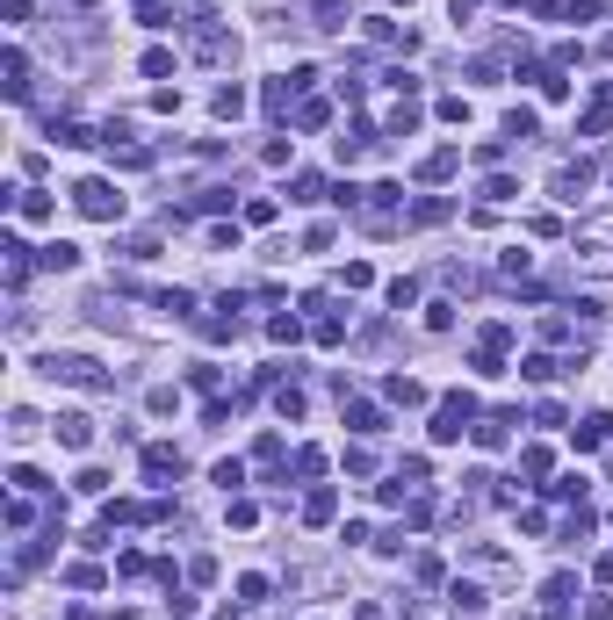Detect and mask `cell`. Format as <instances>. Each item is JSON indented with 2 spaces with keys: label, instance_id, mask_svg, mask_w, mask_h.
<instances>
[{
  "label": "cell",
  "instance_id": "6da1fadb",
  "mask_svg": "<svg viewBox=\"0 0 613 620\" xmlns=\"http://www.w3.org/2000/svg\"><path fill=\"white\" fill-rule=\"evenodd\" d=\"M36 368H43L51 382H73V389H108V375H101L94 354H43Z\"/></svg>",
  "mask_w": 613,
  "mask_h": 620
},
{
  "label": "cell",
  "instance_id": "7a4b0ae2",
  "mask_svg": "<svg viewBox=\"0 0 613 620\" xmlns=\"http://www.w3.org/2000/svg\"><path fill=\"white\" fill-rule=\"evenodd\" d=\"M73 209L94 216V224H116V216H123V195H116V181H80V188H73Z\"/></svg>",
  "mask_w": 613,
  "mask_h": 620
},
{
  "label": "cell",
  "instance_id": "3957f363",
  "mask_svg": "<svg viewBox=\"0 0 613 620\" xmlns=\"http://www.w3.org/2000/svg\"><path fill=\"white\" fill-rule=\"evenodd\" d=\"M51 440L80 455V447H94V419H87V412H59V419H51Z\"/></svg>",
  "mask_w": 613,
  "mask_h": 620
},
{
  "label": "cell",
  "instance_id": "277c9868",
  "mask_svg": "<svg viewBox=\"0 0 613 620\" xmlns=\"http://www.w3.org/2000/svg\"><path fill=\"white\" fill-rule=\"evenodd\" d=\"M138 469H145L152 483H174V476H181V447H166V440H152L145 455H138Z\"/></svg>",
  "mask_w": 613,
  "mask_h": 620
},
{
  "label": "cell",
  "instance_id": "5b68a950",
  "mask_svg": "<svg viewBox=\"0 0 613 620\" xmlns=\"http://www.w3.org/2000/svg\"><path fill=\"white\" fill-rule=\"evenodd\" d=\"M347 433L375 440V433H389V412H382V404H368V397H354V404H347Z\"/></svg>",
  "mask_w": 613,
  "mask_h": 620
},
{
  "label": "cell",
  "instance_id": "8992f818",
  "mask_svg": "<svg viewBox=\"0 0 613 620\" xmlns=\"http://www.w3.org/2000/svg\"><path fill=\"white\" fill-rule=\"evenodd\" d=\"M570 592H578V577H570V570H555V577L541 585V606H548V620H570Z\"/></svg>",
  "mask_w": 613,
  "mask_h": 620
},
{
  "label": "cell",
  "instance_id": "52a82bcc",
  "mask_svg": "<svg viewBox=\"0 0 613 620\" xmlns=\"http://www.w3.org/2000/svg\"><path fill=\"white\" fill-rule=\"evenodd\" d=\"M448 606H455L462 620H476V613H483L491 599H483V585H476V577H455V585H448Z\"/></svg>",
  "mask_w": 613,
  "mask_h": 620
},
{
  "label": "cell",
  "instance_id": "ba28073f",
  "mask_svg": "<svg viewBox=\"0 0 613 620\" xmlns=\"http://www.w3.org/2000/svg\"><path fill=\"white\" fill-rule=\"evenodd\" d=\"M332 513H340V491H332V483H318V491L303 498V520H310V527H332Z\"/></svg>",
  "mask_w": 613,
  "mask_h": 620
},
{
  "label": "cell",
  "instance_id": "9c48e42d",
  "mask_svg": "<svg viewBox=\"0 0 613 620\" xmlns=\"http://www.w3.org/2000/svg\"><path fill=\"white\" fill-rule=\"evenodd\" d=\"M455 166H462V152H455V145H440V152H433V159L419 166V181L433 188V181H448V174H455Z\"/></svg>",
  "mask_w": 613,
  "mask_h": 620
},
{
  "label": "cell",
  "instance_id": "30bf717a",
  "mask_svg": "<svg viewBox=\"0 0 613 620\" xmlns=\"http://www.w3.org/2000/svg\"><path fill=\"white\" fill-rule=\"evenodd\" d=\"M296 94H303L296 80H267V87H260V101H267V116H289V101H296Z\"/></svg>",
  "mask_w": 613,
  "mask_h": 620
},
{
  "label": "cell",
  "instance_id": "8fae6325",
  "mask_svg": "<svg viewBox=\"0 0 613 620\" xmlns=\"http://www.w3.org/2000/svg\"><path fill=\"white\" fill-rule=\"evenodd\" d=\"M585 181H592V166L578 159V166H563V174H555V202H578L585 195Z\"/></svg>",
  "mask_w": 613,
  "mask_h": 620
},
{
  "label": "cell",
  "instance_id": "7c38bea8",
  "mask_svg": "<svg viewBox=\"0 0 613 620\" xmlns=\"http://www.w3.org/2000/svg\"><path fill=\"white\" fill-rule=\"evenodd\" d=\"M613 440V412H592V419H578V447H606Z\"/></svg>",
  "mask_w": 613,
  "mask_h": 620
},
{
  "label": "cell",
  "instance_id": "4fadbf2b",
  "mask_svg": "<svg viewBox=\"0 0 613 620\" xmlns=\"http://www.w3.org/2000/svg\"><path fill=\"white\" fill-rule=\"evenodd\" d=\"M36 260H43L51 274H73V267H80V246H66V239H51V246H43Z\"/></svg>",
  "mask_w": 613,
  "mask_h": 620
},
{
  "label": "cell",
  "instance_id": "5bb4252c",
  "mask_svg": "<svg viewBox=\"0 0 613 620\" xmlns=\"http://www.w3.org/2000/svg\"><path fill=\"white\" fill-rule=\"evenodd\" d=\"M382 397H389V404H426V382H412V375H389V382H382Z\"/></svg>",
  "mask_w": 613,
  "mask_h": 620
},
{
  "label": "cell",
  "instance_id": "9a60e30c",
  "mask_svg": "<svg viewBox=\"0 0 613 620\" xmlns=\"http://www.w3.org/2000/svg\"><path fill=\"white\" fill-rule=\"evenodd\" d=\"M15 209H22V224H51V195H43V188H22Z\"/></svg>",
  "mask_w": 613,
  "mask_h": 620
},
{
  "label": "cell",
  "instance_id": "2e32d148",
  "mask_svg": "<svg viewBox=\"0 0 613 620\" xmlns=\"http://www.w3.org/2000/svg\"><path fill=\"white\" fill-rule=\"evenodd\" d=\"M527 80H534V87H541L548 101H570V80H563V73H555V66H534Z\"/></svg>",
  "mask_w": 613,
  "mask_h": 620
},
{
  "label": "cell",
  "instance_id": "e0dca14e",
  "mask_svg": "<svg viewBox=\"0 0 613 620\" xmlns=\"http://www.w3.org/2000/svg\"><path fill=\"white\" fill-rule=\"evenodd\" d=\"M455 216V202L448 195H426V202H412V224H448Z\"/></svg>",
  "mask_w": 613,
  "mask_h": 620
},
{
  "label": "cell",
  "instance_id": "ac0fdd59",
  "mask_svg": "<svg viewBox=\"0 0 613 620\" xmlns=\"http://www.w3.org/2000/svg\"><path fill=\"white\" fill-rule=\"evenodd\" d=\"M51 137H59V145H73V152H80V145H94V130H87L80 116H66V123H51Z\"/></svg>",
  "mask_w": 613,
  "mask_h": 620
},
{
  "label": "cell",
  "instance_id": "d6986e66",
  "mask_svg": "<svg viewBox=\"0 0 613 620\" xmlns=\"http://www.w3.org/2000/svg\"><path fill=\"white\" fill-rule=\"evenodd\" d=\"M209 108H216L224 123H232V116H246V87H216V101H209Z\"/></svg>",
  "mask_w": 613,
  "mask_h": 620
},
{
  "label": "cell",
  "instance_id": "ffe728a7",
  "mask_svg": "<svg viewBox=\"0 0 613 620\" xmlns=\"http://www.w3.org/2000/svg\"><path fill=\"white\" fill-rule=\"evenodd\" d=\"M534 130H541L534 108H506V137H534Z\"/></svg>",
  "mask_w": 613,
  "mask_h": 620
},
{
  "label": "cell",
  "instance_id": "44dd1931",
  "mask_svg": "<svg viewBox=\"0 0 613 620\" xmlns=\"http://www.w3.org/2000/svg\"><path fill=\"white\" fill-rule=\"evenodd\" d=\"M483 202H520V181H513V174H491V181H483Z\"/></svg>",
  "mask_w": 613,
  "mask_h": 620
},
{
  "label": "cell",
  "instance_id": "7402d4cb",
  "mask_svg": "<svg viewBox=\"0 0 613 620\" xmlns=\"http://www.w3.org/2000/svg\"><path fill=\"white\" fill-rule=\"evenodd\" d=\"M419 130V108H412V94H405V108H389V137H412Z\"/></svg>",
  "mask_w": 613,
  "mask_h": 620
},
{
  "label": "cell",
  "instance_id": "603a6c76",
  "mask_svg": "<svg viewBox=\"0 0 613 620\" xmlns=\"http://www.w3.org/2000/svg\"><path fill=\"white\" fill-rule=\"evenodd\" d=\"M138 73H145V80H166V73H174V51H145Z\"/></svg>",
  "mask_w": 613,
  "mask_h": 620
},
{
  "label": "cell",
  "instance_id": "cb8c5ba5",
  "mask_svg": "<svg viewBox=\"0 0 613 620\" xmlns=\"http://www.w3.org/2000/svg\"><path fill=\"white\" fill-rule=\"evenodd\" d=\"M325 123H332L325 101H303V108H296V130H325Z\"/></svg>",
  "mask_w": 613,
  "mask_h": 620
},
{
  "label": "cell",
  "instance_id": "d4e9b609",
  "mask_svg": "<svg viewBox=\"0 0 613 620\" xmlns=\"http://www.w3.org/2000/svg\"><path fill=\"white\" fill-rule=\"evenodd\" d=\"M368 281H375L368 260H347V267H340V289H368Z\"/></svg>",
  "mask_w": 613,
  "mask_h": 620
},
{
  "label": "cell",
  "instance_id": "484cf974",
  "mask_svg": "<svg viewBox=\"0 0 613 620\" xmlns=\"http://www.w3.org/2000/svg\"><path fill=\"white\" fill-rule=\"evenodd\" d=\"M209 483H224V491H239V483H246V462H239V455H232V462H216V469H209Z\"/></svg>",
  "mask_w": 613,
  "mask_h": 620
},
{
  "label": "cell",
  "instance_id": "4316f807",
  "mask_svg": "<svg viewBox=\"0 0 613 620\" xmlns=\"http://www.w3.org/2000/svg\"><path fill=\"white\" fill-rule=\"evenodd\" d=\"M66 585H73V592H101V570H94V562H73Z\"/></svg>",
  "mask_w": 613,
  "mask_h": 620
},
{
  "label": "cell",
  "instance_id": "83f0119b",
  "mask_svg": "<svg viewBox=\"0 0 613 620\" xmlns=\"http://www.w3.org/2000/svg\"><path fill=\"white\" fill-rule=\"evenodd\" d=\"M318 195H325L318 174H296V181H289V202H318Z\"/></svg>",
  "mask_w": 613,
  "mask_h": 620
},
{
  "label": "cell",
  "instance_id": "f1b7e54d",
  "mask_svg": "<svg viewBox=\"0 0 613 620\" xmlns=\"http://www.w3.org/2000/svg\"><path fill=\"white\" fill-rule=\"evenodd\" d=\"M267 592H274V585H267L260 570H253V577H239V599H246V606H267Z\"/></svg>",
  "mask_w": 613,
  "mask_h": 620
},
{
  "label": "cell",
  "instance_id": "f546056e",
  "mask_svg": "<svg viewBox=\"0 0 613 620\" xmlns=\"http://www.w3.org/2000/svg\"><path fill=\"white\" fill-rule=\"evenodd\" d=\"M440 123H469V101L462 94H440Z\"/></svg>",
  "mask_w": 613,
  "mask_h": 620
},
{
  "label": "cell",
  "instance_id": "4dcf8cb0",
  "mask_svg": "<svg viewBox=\"0 0 613 620\" xmlns=\"http://www.w3.org/2000/svg\"><path fill=\"white\" fill-rule=\"evenodd\" d=\"M419 303V281H389V310H412Z\"/></svg>",
  "mask_w": 613,
  "mask_h": 620
},
{
  "label": "cell",
  "instance_id": "1f68e13d",
  "mask_svg": "<svg viewBox=\"0 0 613 620\" xmlns=\"http://www.w3.org/2000/svg\"><path fill=\"white\" fill-rule=\"evenodd\" d=\"M520 375H527V382H548V375H555V361H548V354H527V361H520Z\"/></svg>",
  "mask_w": 613,
  "mask_h": 620
},
{
  "label": "cell",
  "instance_id": "d6a6232c",
  "mask_svg": "<svg viewBox=\"0 0 613 620\" xmlns=\"http://www.w3.org/2000/svg\"><path fill=\"white\" fill-rule=\"evenodd\" d=\"M8 483H15V491H22V498H36V491H43V476H36V469H29V462H15V476H8Z\"/></svg>",
  "mask_w": 613,
  "mask_h": 620
},
{
  "label": "cell",
  "instance_id": "836d02e7",
  "mask_svg": "<svg viewBox=\"0 0 613 620\" xmlns=\"http://www.w3.org/2000/svg\"><path fill=\"white\" fill-rule=\"evenodd\" d=\"M80 498H108V469H80Z\"/></svg>",
  "mask_w": 613,
  "mask_h": 620
},
{
  "label": "cell",
  "instance_id": "e575fe53",
  "mask_svg": "<svg viewBox=\"0 0 613 620\" xmlns=\"http://www.w3.org/2000/svg\"><path fill=\"white\" fill-rule=\"evenodd\" d=\"M145 404H152V419H166V412H181V389H152Z\"/></svg>",
  "mask_w": 613,
  "mask_h": 620
},
{
  "label": "cell",
  "instance_id": "d590c367",
  "mask_svg": "<svg viewBox=\"0 0 613 620\" xmlns=\"http://www.w3.org/2000/svg\"><path fill=\"white\" fill-rule=\"evenodd\" d=\"M274 412H282V419H303V389H274Z\"/></svg>",
  "mask_w": 613,
  "mask_h": 620
},
{
  "label": "cell",
  "instance_id": "8d00e7d4",
  "mask_svg": "<svg viewBox=\"0 0 613 620\" xmlns=\"http://www.w3.org/2000/svg\"><path fill=\"white\" fill-rule=\"evenodd\" d=\"M267 332H274V340H296V332H303V318H296V310H282V318H267Z\"/></svg>",
  "mask_w": 613,
  "mask_h": 620
},
{
  "label": "cell",
  "instance_id": "74e56055",
  "mask_svg": "<svg viewBox=\"0 0 613 620\" xmlns=\"http://www.w3.org/2000/svg\"><path fill=\"white\" fill-rule=\"evenodd\" d=\"M166 613H174V620H195V599H188V592H174V585H166Z\"/></svg>",
  "mask_w": 613,
  "mask_h": 620
},
{
  "label": "cell",
  "instance_id": "f35d334b",
  "mask_svg": "<svg viewBox=\"0 0 613 620\" xmlns=\"http://www.w3.org/2000/svg\"><path fill=\"white\" fill-rule=\"evenodd\" d=\"M296 476H325V447H303V455H296Z\"/></svg>",
  "mask_w": 613,
  "mask_h": 620
},
{
  "label": "cell",
  "instance_id": "ab89813d",
  "mask_svg": "<svg viewBox=\"0 0 613 620\" xmlns=\"http://www.w3.org/2000/svg\"><path fill=\"white\" fill-rule=\"evenodd\" d=\"M520 469H527V476L541 483V476H548V447H527V455H520Z\"/></svg>",
  "mask_w": 613,
  "mask_h": 620
},
{
  "label": "cell",
  "instance_id": "60d3db41",
  "mask_svg": "<svg viewBox=\"0 0 613 620\" xmlns=\"http://www.w3.org/2000/svg\"><path fill=\"white\" fill-rule=\"evenodd\" d=\"M246 224H274V195H253L246 202Z\"/></svg>",
  "mask_w": 613,
  "mask_h": 620
},
{
  "label": "cell",
  "instance_id": "b9f144b4",
  "mask_svg": "<svg viewBox=\"0 0 613 620\" xmlns=\"http://www.w3.org/2000/svg\"><path fill=\"white\" fill-rule=\"evenodd\" d=\"M448 15H455V22H469V15H476V0H448Z\"/></svg>",
  "mask_w": 613,
  "mask_h": 620
},
{
  "label": "cell",
  "instance_id": "7bdbcfd3",
  "mask_svg": "<svg viewBox=\"0 0 613 620\" xmlns=\"http://www.w3.org/2000/svg\"><path fill=\"white\" fill-rule=\"evenodd\" d=\"M354 620H382V606H361V613H354Z\"/></svg>",
  "mask_w": 613,
  "mask_h": 620
},
{
  "label": "cell",
  "instance_id": "ee69618b",
  "mask_svg": "<svg viewBox=\"0 0 613 620\" xmlns=\"http://www.w3.org/2000/svg\"><path fill=\"white\" fill-rule=\"evenodd\" d=\"M108 620H138V613H123V606H116V613H108Z\"/></svg>",
  "mask_w": 613,
  "mask_h": 620
},
{
  "label": "cell",
  "instance_id": "f6af8a7d",
  "mask_svg": "<svg viewBox=\"0 0 613 620\" xmlns=\"http://www.w3.org/2000/svg\"><path fill=\"white\" fill-rule=\"evenodd\" d=\"M389 8H412V0H389Z\"/></svg>",
  "mask_w": 613,
  "mask_h": 620
}]
</instances>
